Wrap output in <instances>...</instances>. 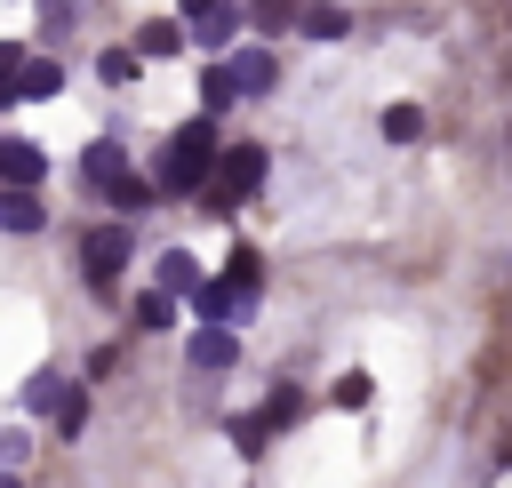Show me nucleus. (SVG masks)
Masks as SVG:
<instances>
[{
	"instance_id": "nucleus-3",
	"label": "nucleus",
	"mask_w": 512,
	"mask_h": 488,
	"mask_svg": "<svg viewBox=\"0 0 512 488\" xmlns=\"http://www.w3.org/2000/svg\"><path fill=\"white\" fill-rule=\"evenodd\" d=\"M248 288H232V280H200L192 288V312H200V328H232V320H248Z\"/></svg>"
},
{
	"instance_id": "nucleus-15",
	"label": "nucleus",
	"mask_w": 512,
	"mask_h": 488,
	"mask_svg": "<svg viewBox=\"0 0 512 488\" xmlns=\"http://www.w3.org/2000/svg\"><path fill=\"white\" fill-rule=\"evenodd\" d=\"M232 96H240V80H232V64H208V72H200V104H208V112H224Z\"/></svg>"
},
{
	"instance_id": "nucleus-17",
	"label": "nucleus",
	"mask_w": 512,
	"mask_h": 488,
	"mask_svg": "<svg viewBox=\"0 0 512 488\" xmlns=\"http://www.w3.org/2000/svg\"><path fill=\"white\" fill-rule=\"evenodd\" d=\"M296 416H304V392H296V384H280V392L264 400V416H256V424H264V432H280V424H296Z\"/></svg>"
},
{
	"instance_id": "nucleus-13",
	"label": "nucleus",
	"mask_w": 512,
	"mask_h": 488,
	"mask_svg": "<svg viewBox=\"0 0 512 488\" xmlns=\"http://www.w3.org/2000/svg\"><path fill=\"white\" fill-rule=\"evenodd\" d=\"M24 64H32V48L24 40H0V104L24 96Z\"/></svg>"
},
{
	"instance_id": "nucleus-25",
	"label": "nucleus",
	"mask_w": 512,
	"mask_h": 488,
	"mask_svg": "<svg viewBox=\"0 0 512 488\" xmlns=\"http://www.w3.org/2000/svg\"><path fill=\"white\" fill-rule=\"evenodd\" d=\"M80 424H88V400H80V392H64V408H56V432H64V440H72V432H80Z\"/></svg>"
},
{
	"instance_id": "nucleus-19",
	"label": "nucleus",
	"mask_w": 512,
	"mask_h": 488,
	"mask_svg": "<svg viewBox=\"0 0 512 488\" xmlns=\"http://www.w3.org/2000/svg\"><path fill=\"white\" fill-rule=\"evenodd\" d=\"M168 320H176V296L168 288H144L136 296V328H168Z\"/></svg>"
},
{
	"instance_id": "nucleus-16",
	"label": "nucleus",
	"mask_w": 512,
	"mask_h": 488,
	"mask_svg": "<svg viewBox=\"0 0 512 488\" xmlns=\"http://www.w3.org/2000/svg\"><path fill=\"white\" fill-rule=\"evenodd\" d=\"M424 136V104H392L384 112V144H416Z\"/></svg>"
},
{
	"instance_id": "nucleus-7",
	"label": "nucleus",
	"mask_w": 512,
	"mask_h": 488,
	"mask_svg": "<svg viewBox=\"0 0 512 488\" xmlns=\"http://www.w3.org/2000/svg\"><path fill=\"white\" fill-rule=\"evenodd\" d=\"M232 80H240V96H264V88L280 80V64H272V48H240V56H232Z\"/></svg>"
},
{
	"instance_id": "nucleus-1",
	"label": "nucleus",
	"mask_w": 512,
	"mask_h": 488,
	"mask_svg": "<svg viewBox=\"0 0 512 488\" xmlns=\"http://www.w3.org/2000/svg\"><path fill=\"white\" fill-rule=\"evenodd\" d=\"M216 160H224V144H216V120H184L176 136H168V152H160V192H192V184H216Z\"/></svg>"
},
{
	"instance_id": "nucleus-12",
	"label": "nucleus",
	"mask_w": 512,
	"mask_h": 488,
	"mask_svg": "<svg viewBox=\"0 0 512 488\" xmlns=\"http://www.w3.org/2000/svg\"><path fill=\"white\" fill-rule=\"evenodd\" d=\"M0 232H40V192H0Z\"/></svg>"
},
{
	"instance_id": "nucleus-26",
	"label": "nucleus",
	"mask_w": 512,
	"mask_h": 488,
	"mask_svg": "<svg viewBox=\"0 0 512 488\" xmlns=\"http://www.w3.org/2000/svg\"><path fill=\"white\" fill-rule=\"evenodd\" d=\"M24 456H32V440H24V432H16V424H8V432H0V472H16V464H24Z\"/></svg>"
},
{
	"instance_id": "nucleus-9",
	"label": "nucleus",
	"mask_w": 512,
	"mask_h": 488,
	"mask_svg": "<svg viewBox=\"0 0 512 488\" xmlns=\"http://www.w3.org/2000/svg\"><path fill=\"white\" fill-rule=\"evenodd\" d=\"M296 24H304V40H344V32H352V16H344L336 0H312Z\"/></svg>"
},
{
	"instance_id": "nucleus-6",
	"label": "nucleus",
	"mask_w": 512,
	"mask_h": 488,
	"mask_svg": "<svg viewBox=\"0 0 512 488\" xmlns=\"http://www.w3.org/2000/svg\"><path fill=\"white\" fill-rule=\"evenodd\" d=\"M0 176H8L16 192H32V184L48 176V160H40V144H16V136H8V144H0Z\"/></svg>"
},
{
	"instance_id": "nucleus-10",
	"label": "nucleus",
	"mask_w": 512,
	"mask_h": 488,
	"mask_svg": "<svg viewBox=\"0 0 512 488\" xmlns=\"http://www.w3.org/2000/svg\"><path fill=\"white\" fill-rule=\"evenodd\" d=\"M136 56H184V24H176V16H152V24L136 32Z\"/></svg>"
},
{
	"instance_id": "nucleus-27",
	"label": "nucleus",
	"mask_w": 512,
	"mask_h": 488,
	"mask_svg": "<svg viewBox=\"0 0 512 488\" xmlns=\"http://www.w3.org/2000/svg\"><path fill=\"white\" fill-rule=\"evenodd\" d=\"M256 24H264V32H280V24H288V0H256Z\"/></svg>"
},
{
	"instance_id": "nucleus-2",
	"label": "nucleus",
	"mask_w": 512,
	"mask_h": 488,
	"mask_svg": "<svg viewBox=\"0 0 512 488\" xmlns=\"http://www.w3.org/2000/svg\"><path fill=\"white\" fill-rule=\"evenodd\" d=\"M264 168H272V160H264V144H232V152L216 160V184H208V208H216V216H224V208H240V200H248V192L264 184Z\"/></svg>"
},
{
	"instance_id": "nucleus-22",
	"label": "nucleus",
	"mask_w": 512,
	"mask_h": 488,
	"mask_svg": "<svg viewBox=\"0 0 512 488\" xmlns=\"http://www.w3.org/2000/svg\"><path fill=\"white\" fill-rule=\"evenodd\" d=\"M56 88H64V72H56L48 56H32V64H24V96H56Z\"/></svg>"
},
{
	"instance_id": "nucleus-20",
	"label": "nucleus",
	"mask_w": 512,
	"mask_h": 488,
	"mask_svg": "<svg viewBox=\"0 0 512 488\" xmlns=\"http://www.w3.org/2000/svg\"><path fill=\"white\" fill-rule=\"evenodd\" d=\"M224 280L256 296V288H264V264H256V248H232V264H224Z\"/></svg>"
},
{
	"instance_id": "nucleus-11",
	"label": "nucleus",
	"mask_w": 512,
	"mask_h": 488,
	"mask_svg": "<svg viewBox=\"0 0 512 488\" xmlns=\"http://www.w3.org/2000/svg\"><path fill=\"white\" fill-rule=\"evenodd\" d=\"M152 288H168V296H192V288H200V264H192L184 248H168V256H160V280H152Z\"/></svg>"
},
{
	"instance_id": "nucleus-5",
	"label": "nucleus",
	"mask_w": 512,
	"mask_h": 488,
	"mask_svg": "<svg viewBox=\"0 0 512 488\" xmlns=\"http://www.w3.org/2000/svg\"><path fill=\"white\" fill-rule=\"evenodd\" d=\"M80 176H88V184H96V192H112V184H120V176H128V152H120V144H112V136H104V144H88V152H80Z\"/></svg>"
},
{
	"instance_id": "nucleus-24",
	"label": "nucleus",
	"mask_w": 512,
	"mask_h": 488,
	"mask_svg": "<svg viewBox=\"0 0 512 488\" xmlns=\"http://www.w3.org/2000/svg\"><path fill=\"white\" fill-rule=\"evenodd\" d=\"M96 72L120 88V80H136V56H128V48H104V64H96Z\"/></svg>"
},
{
	"instance_id": "nucleus-8",
	"label": "nucleus",
	"mask_w": 512,
	"mask_h": 488,
	"mask_svg": "<svg viewBox=\"0 0 512 488\" xmlns=\"http://www.w3.org/2000/svg\"><path fill=\"white\" fill-rule=\"evenodd\" d=\"M232 360H240L232 328H200V336H192V368H208V376H216V368H232Z\"/></svg>"
},
{
	"instance_id": "nucleus-21",
	"label": "nucleus",
	"mask_w": 512,
	"mask_h": 488,
	"mask_svg": "<svg viewBox=\"0 0 512 488\" xmlns=\"http://www.w3.org/2000/svg\"><path fill=\"white\" fill-rule=\"evenodd\" d=\"M368 392H376V384H368V368H344L328 400H336V408H368Z\"/></svg>"
},
{
	"instance_id": "nucleus-18",
	"label": "nucleus",
	"mask_w": 512,
	"mask_h": 488,
	"mask_svg": "<svg viewBox=\"0 0 512 488\" xmlns=\"http://www.w3.org/2000/svg\"><path fill=\"white\" fill-rule=\"evenodd\" d=\"M152 192H160V184H144V176H136V168H128V176H120V184H112V192H104V200H112V208H120V216H136V208H144V200H152Z\"/></svg>"
},
{
	"instance_id": "nucleus-29",
	"label": "nucleus",
	"mask_w": 512,
	"mask_h": 488,
	"mask_svg": "<svg viewBox=\"0 0 512 488\" xmlns=\"http://www.w3.org/2000/svg\"><path fill=\"white\" fill-rule=\"evenodd\" d=\"M0 488H16V472H0Z\"/></svg>"
},
{
	"instance_id": "nucleus-14",
	"label": "nucleus",
	"mask_w": 512,
	"mask_h": 488,
	"mask_svg": "<svg viewBox=\"0 0 512 488\" xmlns=\"http://www.w3.org/2000/svg\"><path fill=\"white\" fill-rule=\"evenodd\" d=\"M232 24H240V8H224V0H216V8L192 24V40H200V48H224V40H232Z\"/></svg>"
},
{
	"instance_id": "nucleus-23",
	"label": "nucleus",
	"mask_w": 512,
	"mask_h": 488,
	"mask_svg": "<svg viewBox=\"0 0 512 488\" xmlns=\"http://www.w3.org/2000/svg\"><path fill=\"white\" fill-rule=\"evenodd\" d=\"M24 408H48V416H56V408H64V384H56V376H32V384H24Z\"/></svg>"
},
{
	"instance_id": "nucleus-4",
	"label": "nucleus",
	"mask_w": 512,
	"mask_h": 488,
	"mask_svg": "<svg viewBox=\"0 0 512 488\" xmlns=\"http://www.w3.org/2000/svg\"><path fill=\"white\" fill-rule=\"evenodd\" d=\"M80 264H88V280H96V288H112V280H120V264H128V224L88 232V256H80Z\"/></svg>"
},
{
	"instance_id": "nucleus-28",
	"label": "nucleus",
	"mask_w": 512,
	"mask_h": 488,
	"mask_svg": "<svg viewBox=\"0 0 512 488\" xmlns=\"http://www.w3.org/2000/svg\"><path fill=\"white\" fill-rule=\"evenodd\" d=\"M176 8H184V24H200V16L216 8V0H176Z\"/></svg>"
}]
</instances>
